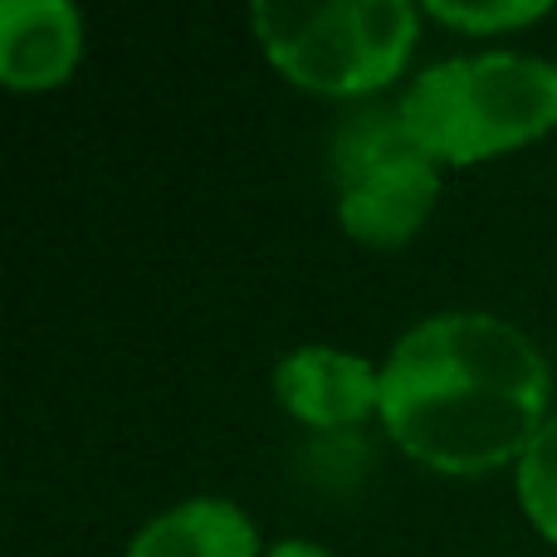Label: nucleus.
I'll return each instance as SVG.
<instances>
[{"label":"nucleus","instance_id":"obj_1","mask_svg":"<svg viewBox=\"0 0 557 557\" xmlns=\"http://www.w3.org/2000/svg\"><path fill=\"white\" fill-rule=\"evenodd\" d=\"M548 357L494 313H435L382 367V425L441 474L519 465L548 421Z\"/></svg>","mask_w":557,"mask_h":557},{"label":"nucleus","instance_id":"obj_2","mask_svg":"<svg viewBox=\"0 0 557 557\" xmlns=\"http://www.w3.org/2000/svg\"><path fill=\"white\" fill-rule=\"evenodd\" d=\"M401 117L435 162H484L557 127V64L513 49L441 59L411 78Z\"/></svg>","mask_w":557,"mask_h":557},{"label":"nucleus","instance_id":"obj_3","mask_svg":"<svg viewBox=\"0 0 557 557\" xmlns=\"http://www.w3.org/2000/svg\"><path fill=\"white\" fill-rule=\"evenodd\" d=\"M250 20L284 78L327 98H357L401 74L421 10L411 0H260Z\"/></svg>","mask_w":557,"mask_h":557},{"label":"nucleus","instance_id":"obj_4","mask_svg":"<svg viewBox=\"0 0 557 557\" xmlns=\"http://www.w3.org/2000/svg\"><path fill=\"white\" fill-rule=\"evenodd\" d=\"M337 221L357 245H406L441 196L435 157L421 147L401 103H357L333 133Z\"/></svg>","mask_w":557,"mask_h":557},{"label":"nucleus","instance_id":"obj_5","mask_svg":"<svg viewBox=\"0 0 557 557\" xmlns=\"http://www.w3.org/2000/svg\"><path fill=\"white\" fill-rule=\"evenodd\" d=\"M274 392L304 425L343 431L382 411V372L343 347H298L274 367Z\"/></svg>","mask_w":557,"mask_h":557},{"label":"nucleus","instance_id":"obj_6","mask_svg":"<svg viewBox=\"0 0 557 557\" xmlns=\"http://www.w3.org/2000/svg\"><path fill=\"white\" fill-rule=\"evenodd\" d=\"M84 54V15L69 0H5L0 5V78L15 94L54 88Z\"/></svg>","mask_w":557,"mask_h":557},{"label":"nucleus","instance_id":"obj_7","mask_svg":"<svg viewBox=\"0 0 557 557\" xmlns=\"http://www.w3.org/2000/svg\"><path fill=\"white\" fill-rule=\"evenodd\" d=\"M127 557H260V533L240 504L186 499L143 523Z\"/></svg>","mask_w":557,"mask_h":557},{"label":"nucleus","instance_id":"obj_8","mask_svg":"<svg viewBox=\"0 0 557 557\" xmlns=\"http://www.w3.org/2000/svg\"><path fill=\"white\" fill-rule=\"evenodd\" d=\"M519 499L529 509L533 529L557 543V416L543 421L533 445L519 460Z\"/></svg>","mask_w":557,"mask_h":557},{"label":"nucleus","instance_id":"obj_9","mask_svg":"<svg viewBox=\"0 0 557 557\" xmlns=\"http://www.w3.org/2000/svg\"><path fill=\"white\" fill-rule=\"evenodd\" d=\"M431 15L470 35H490V29H513L529 20L548 15V0H484V5H455V0H431Z\"/></svg>","mask_w":557,"mask_h":557},{"label":"nucleus","instance_id":"obj_10","mask_svg":"<svg viewBox=\"0 0 557 557\" xmlns=\"http://www.w3.org/2000/svg\"><path fill=\"white\" fill-rule=\"evenodd\" d=\"M270 557H327V548H318V543H308V539H284L270 548Z\"/></svg>","mask_w":557,"mask_h":557}]
</instances>
